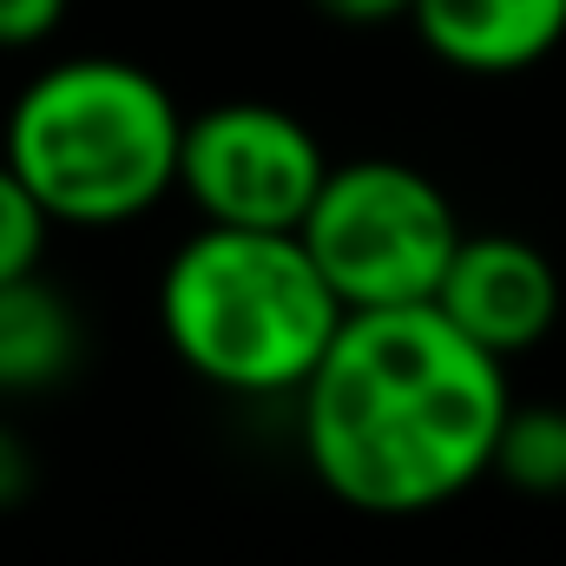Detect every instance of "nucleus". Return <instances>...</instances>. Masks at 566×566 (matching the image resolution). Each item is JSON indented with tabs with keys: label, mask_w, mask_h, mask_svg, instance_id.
<instances>
[{
	"label": "nucleus",
	"mask_w": 566,
	"mask_h": 566,
	"mask_svg": "<svg viewBox=\"0 0 566 566\" xmlns=\"http://www.w3.org/2000/svg\"><path fill=\"white\" fill-rule=\"evenodd\" d=\"M303 396V454L356 514H428L494 474L507 363L434 303L349 310Z\"/></svg>",
	"instance_id": "obj_1"
},
{
	"label": "nucleus",
	"mask_w": 566,
	"mask_h": 566,
	"mask_svg": "<svg viewBox=\"0 0 566 566\" xmlns=\"http://www.w3.org/2000/svg\"><path fill=\"white\" fill-rule=\"evenodd\" d=\"M343 296L310 258L303 231L205 224L158 277V323L171 356L231 396L303 389L343 329Z\"/></svg>",
	"instance_id": "obj_2"
},
{
	"label": "nucleus",
	"mask_w": 566,
	"mask_h": 566,
	"mask_svg": "<svg viewBox=\"0 0 566 566\" xmlns=\"http://www.w3.org/2000/svg\"><path fill=\"white\" fill-rule=\"evenodd\" d=\"M178 99L133 60H60L33 73L7 113L0 158L27 178L53 224H133L178 191Z\"/></svg>",
	"instance_id": "obj_3"
},
{
	"label": "nucleus",
	"mask_w": 566,
	"mask_h": 566,
	"mask_svg": "<svg viewBox=\"0 0 566 566\" xmlns=\"http://www.w3.org/2000/svg\"><path fill=\"white\" fill-rule=\"evenodd\" d=\"M310 258L323 264L343 310H402L434 303L441 271L461 244V218L448 191L402 158H349L329 165L310 218L296 224Z\"/></svg>",
	"instance_id": "obj_4"
},
{
	"label": "nucleus",
	"mask_w": 566,
	"mask_h": 566,
	"mask_svg": "<svg viewBox=\"0 0 566 566\" xmlns=\"http://www.w3.org/2000/svg\"><path fill=\"white\" fill-rule=\"evenodd\" d=\"M329 178L316 133L264 99H224L185 119L178 191L205 211V224L244 231H296Z\"/></svg>",
	"instance_id": "obj_5"
},
{
	"label": "nucleus",
	"mask_w": 566,
	"mask_h": 566,
	"mask_svg": "<svg viewBox=\"0 0 566 566\" xmlns=\"http://www.w3.org/2000/svg\"><path fill=\"white\" fill-rule=\"evenodd\" d=\"M434 310L507 363L547 343V329L560 323V271L547 264L541 244L514 231H461L434 290Z\"/></svg>",
	"instance_id": "obj_6"
},
{
	"label": "nucleus",
	"mask_w": 566,
	"mask_h": 566,
	"mask_svg": "<svg viewBox=\"0 0 566 566\" xmlns=\"http://www.w3.org/2000/svg\"><path fill=\"white\" fill-rule=\"evenodd\" d=\"M409 20L461 73H521L566 40V0H416Z\"/></svg>",
	"instance_id": "obj_7"
},
{
	"label": "nucleus",
	"mask_w": 566,
	"mask_h": 566,
	"mask_svg": "<svg viewBox=\"0 0 566 566\" xmlns=\"http://www.w3.org/2000/svg\"><path fill=\"white\" fill-rule=\"evenodd\" d=\"M80 356V316L73 303L40 277L0 283V396L53 389Z\"/></svg>",
	"instance_id": "obj_8"
},
{
	"label": "nucleus",
	"mask_w": 566,
	"mask_h": 566,
	"mask_svg": "<svg viewBox=\"0 0 566 566\" xmlns=\"http://www.w3.org/2000/svg\"><path fill=\"white\" fill-rule=\"evenodd\" d=\"M494 474L527 494H566V409H507Z\"/></svg>",
	"instance_id": "obj_9"
},
{
	"label": "nucleus",
	"mask_w": 566,
	"mask_h": 566,
	"mask_svg": "<svg viewBox=\"0 0 566 566\" xmlns=\"http://www.w3.org/2000/svg\"><path fill=\"white\" fill-rule=\"evenodd\" d=\"M46 231H53L46 205L27 191L20 171L0 158V283L33 277V271H40V258H46Z\"/></svg>",
	"instance_id": "obj_10"
},
{
	"label": "nucleus",
	"mask_w": 566,
	"mask_h": 566,
	"mask_svg": "<svg viewBox=\"0 0 566 566\" xmlns=\"http://www.w3.org/2000/svg\"><path fill=\"white\" fill-rule=\"evenodd\" d=\"M60 20H66V0H0V53L40 46Z\"/></svg>",
	"instance_id": "obj_11"
},
{
	"label": "nucleus",
	"mask_w": 566,
	"mask_h": 566,
	"mask_svg": "<svg viewBox=\"0 0 566 566\" xmlns=\"http://www.w3.org/2000/svg\"><path fill=\"white\" fill-rule=\"evenodd\" d=\"M310 7L336 27H389V20L416 13V0H310Z\"/></svg>",
	"instance_id": "obj_12"
},
{
	"label": "nucleus",
	"mask_w": 566,
	"mask_h": 566,
	"mask_svg": "<svg viewBox=\"0 0 566 566\" xmlns=\"http://www.w3.org/2000/svg\"><path fill=\"white\" fill-rule=\"evenodd\" d=\"M27 481H33V461H27L20 434H7V428H0V507H13V501L27 494Z\"/></svg>",
	"instance_id": "obj_13"
}]
</instances>
